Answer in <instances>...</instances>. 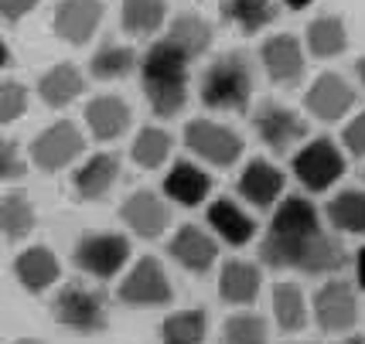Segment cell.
<instances>
[{
	"label": "cell",
	"instance_id": "obj_1",
	"mask_svg": "<svg viewBox=\"0 0 365 344\" xmlns=\"http://www.w3.org/2000/svg\"><path fill=\"white\" fill-rule=\"evenodd\" d=\"M259 259L270 269H297L307 276H334L349 266V249L341 246V239L328 235L324 229L307 235V239H294V242H280V239L263 235Z\"/></svg>",
	"mask_w": 365,
	"mask_h": 344
},
{
	"label": "cell",
	"instance_id": "obj_2",
	"mask_svg": "<svg viewBox=\"0 0 365 344\" xmlns=\"http://www.w3.org/2000/svg\"><path fill=\"white\" fill-rule=\"evenodd\" d=\"M256 68L246 51H229L202 72V103L208 110L242 113L253 99Z\"/></svg>",
	"mask_w": 365,
	"mask_h": 344
},
{
	"label": "cell",
	"instance_id": "obj_3",
	"mask_svg": "<svg viewBox=\"0 0 365 344\" xmlns=\"http://www.w3.org/2000/svg\"><path fill=\"white\" fill-rule=\"evenodd\" d=\"M51 317L72 334L93 338L110 328V300L99 286L89 283H65L51 300Z\"/></svg>",
	"mask_w": 365,
	"mask_h": 344
},
{
	"label": "cell",
	"instance_id": "obj_4",
	"mask_svg": "<svg viewBox=\"0 0 365 344\" xmlns=\"http://www.w3.org/2000/svg\"><path fill=\"white\" fill-rule=\"evenodd\" d=\"M76 266L93 280H113L130 259V239L120 232H86L72 252Z\"/></svg>",
	"mask_w": 365,
	"mask_h": 344
},
{
	"label": "cell",
	"instance_id": "obj_5",
	"mask_svg": "<svg viewBox=\"0 0 365 344\" xmlns=\"http://www.w3.org/2000/svg\"><path fill=\"white\" fill-rule=\"evenodd\" d=\"M86 150V137L79 133V126L58 120V123L45 126L31 140V164L45 174H58L68 164H76Z\"/></svg>",
	"mask_w": 365,
	"mask_h": 344
},
{
	"label": "cell",
	"instance_id": "obj_6",
	"mask_svg": "<svg viewBox=\"0 0 365 344\" xmlns=\"http://www.w3.org/2000/svg\"><path fill=\"white\" fill-rule=\"evenodd\" d=\"M341 174H345V154L328 137L307 140L294 154V177L307 191H328L334 181H341Z\"/></svg>",
	"mask_w": 365,
	"mask_h": 344
},
{
	"label": "cell",
	"instance_id": "obj_7",
	"mask_svg": "<svg viewBox=\"0 0 365 344\" xmlns=\"http://www.w3.org/2000/svg\"><path fill=\"white\" fill-rule=\"evenodd\" d=\"M116 297L123 307H164V303H171L175 300V286L168 280V273L160 266L154 256H143L133 263L123 283H120V290H116Z\"/></svg>",
	"mask_w": 365,
	"mask_h": 344
},
{
	"label": "cell",
	"instance_id": "obj_8",
	"mask_svg": "<svg viewBox=\"0 0 365 344\" xmlns=\"http://www.w3.org/2000/svg\"><path fill=\"white\" fill-rule=\"evenodd\" d=\"M185 147L198 160L215 164V167H232L242 157V137L232 126L215 123V120H191L185 126Z\"/></svg>",
	"mask_w": 365,
	"mask_h": 344
},
{
	"label": "cell",
	"instance_id": "obj_9",
	"mask_svg": "<svg viewBox=\"0 0 365 344\" xmlns=\"http://www.w3.org/2000/svg\"><path fill=\"white\" fill-rule=\"evenodd\" d=\"M314 320L324 334H345L359 324V293L349 280H331L314 293Z\"/></svg>",
	"mask_w": 365,
	"mask_h": 344
},
{
	"label": "cell",
	"instance_id": "obj_10",
	"mask_svg": "<svg viewBox=\"0 0 365 344\" xmlns=\"http://www.w3.org/2000/svg\"><path fill=\"white\" fill-rule=\"evenodd\" d=\"M253 130L273 154H287L294 143H301L307 137V120L301 113H294L290 106H280V103L267 99L253 113Z\"/></svg>",
	"mask_w": 365,
	"mask_h": 344
},
{
	"label": "cell",
	"instance_id": "obj_11",
	"mask_svg": "<svg viewBox=\"0 0 365 344\" xmlns=\"http://www.w3.org/2000/svg\"><path fill=\"white\" fill-rule=\"evenodd\" d=\"M103 0H62L51 17L55 38H62L65 45H89V38L103 24Z\"/></svg>",
	"mask_w": 365,
	"mask_h": 344
},
{
	"label": "cell",
	"instance_id": "obj_12",
	"mask_svg": "<svg viewBox=\"0 0 365 344\" xmlns=\"http://www.w3.org/2000/svg\"><path fill=\"white\" fill-rule=\"evenodd\" d=\"M321 229L324 225H321V212L314 208V202L304 198V194H287L273 212L267 235L280 239V242H294V239H307V235L321 232Z\"/></svg>",
	"mask_w": 365,
	"mask_h": 344
},
{
	"label": "cell",
	"instance_id": "obj_13",
	"mask_svg": "<svg viewBox=\"0 0 365 344\" xmlns=\"http://www.w3.org/2000/svg\"><path fill=\"white\" fill-rule=\"evenodd\" d=\"M120 219L127 221V229L140 239H158L171 225V208L158 191H133L127 202L120 204Z\"/></svg>",
	"mask_w": 365,
	"mask_h": 344
},
{
	"label": "cell",
	"instance_id": "obj_14",
	"mask_svg": "<svg viewBox=\"0 0 365 344\" xmlns=\"http://www.w3.org/2000/svg\"><path fill=\"white\" fill-rule=\"evenodd\" d=\"M168 252H171V259H175L178 266H185L188 273H208V269L215 266V259H219V239L205 229H198V225H181L175 235H171V242H168Z\"/></svg>",
	"mask_w": 365,
	"mask_h": 344
},
{
	"label": "cell",
	"instance_id": "obj_15",
	"mask_svg": "<svg viewBox=\"0 0 365 344\" xmlns=\"http://www.w3.org/2000/svg\"><path fill=\"white\" fill-rule=\"evenodd\" d=\"M259 62H263V72L277 85H297L304 75V51L294 34H273V38H267L263 48H259Z\"/></svg>",
	"mask_w": 365,
	"mask_h": 344
},
{
	"label": "cell",
	"instance_id": "obj_16",
	"mask_svg": "<svg viewBox=\"0 0 365 344\" xmlns=\"http://www.w3.org/2000/svg\"><path fill=\"white\" fill-rule=\"evenodd\" d=\"M304 106L311 110V116H318L321 123H334V120H341V116L355 106V89H351L341 75L324 72V75H318V82L307 89Z\"/></svg>",
	"mask_w": 365,
	"mask_h": 344
},
{
	"label": "cell",
	"instance_id": "obj_17",
	"mask_svg": "<svg viewBox=\"0 0 365 344\" xmlns=\"http://www.w3.org/2000/svg\"><path fill=\"white\" fill-rule=\"evenodd\" d=\"M284 171L280 167H273L270 160H263V157H256L250 160L242 174H239V198L242 202H250L253 208H273V204L280 202V194H284Z\"/></svg>",
	"mask_w": 365,
	"mask_h": 344
},
{
	"label": "cell",
	"instance_id": "obj_18",
	"mask_svg": "<svg viewBox=\"0 0 365 344\" xmlns=\"http://www.w3.org/2000/svg\"><path fill=\"white\" fill-rule=\"evenodd\" d=\"M120 181V154H93L72 174V191L79 202H103Z\"/></svg>",
	"mask_w": 365,
	"mask_h": 344
},
{
	"label": "cell",
	"instance_id": "obj_19",
	"mask_svg": "<svg viewBox=\"0 0 365 344\" xmlns=\"http://www.w3.org/2000/svg\"><path fill=\"white\" fill-rule=\"evenodd\" d=\"M130 120L133 116H130L127 99H120V95H96L86 106V126H89V133L99 143H110L116 137H123Z\"/></svg>",
	"mask_w": 365,
	"mask_h": 344
},
{
	"label": "cell",
	"instance_id": "obj_20",
	"mask_svg": "<svg viewBox=\"0 0 365 344\" xmlns=\"http://www.w3.org/2000/svg\"><path fill=\"white\" fill-rule=\"evenodd\" d=\"M164 194L175 204H181V208H195V204H202L212 194V177L198 164L178 160L175 167L168 171V177H164Z\"/></svg>",
	"mask_w": 365,
	"mask_h": 344
},
{
	"label": "cell",
	"instance_id": "obj_21",
	"mask_svg": "<svg viewBox=\"0 0 365 344\" xmlns=\"http://www.w3.org/2000/svg\"><path fill=\"white\" fill-rule=\"evenodd\" d=\"M14 276L28 293H45L48 286H55L62 276V266L55 259V252L45 246H31L14 259Z\"/></svg>",
	"mask_w": 365,
	"mask_h": 344
},
{
	"label": "cell",
	"instance_id": "obj_22",
	"mask_svg": "<svg viewBox=\"0 0 365 344\" xmlns=\"http://www.w3.org/2000/svg\"><path fill=\"white\" fill-rule=\"evenodd\" d=\"M208 229L215 232V239H222L229 246H246L256 235V221L239 208L232 198H215L208 204Z\"/></svg>",
	"mask_w": 365,
	"mask_h": 344
},
{
	"label": "cell",
	"instance_id": "obj_23",
	"mask_svg": "<svg viewBox=\"0 0 365 344\" xmlns=\"http://www.w3.org/2000/svg\"><path fill=\"white\" fill-rule=\"evenodd\" d=\"M259 286H263V273L246 259H229L219 273V297L232 307H250L259 297Z\"/></svg>",
	"mask_w": 365,
	"mask_h": 344
},
{
	"label": "cell",
	"instance_id": "obj_24",
	"mask_svg": "<svg viewBox=\"0 0 365 344\" xmlns=\"http://www.w3.org/2000/svg\"><path fill=\"white\" fill-rule=\"evenodd\" d=\"M82 93H86V78H82V72L72 62L51 65L45 75L38 78V95H41V103L51 106V110H65V106L76 103Z\"/></svg>",
	"mask_w": 365,
	"mask_h": 344
},
{
	"label": "cell",
	"instance_id": "obj_25",
	"mask_svg": "<svg viewBox=\"0 0 365 344\" xmlns=\"http://www.w3.org/2000/svg\"><path fill=\"white\" fill-rule=\"evenodd\" d=\"M212 38H215V34H212V24L198 14H178L175 21H171L168 34H164V41H171L188 62L205 55L208 48H212Z\"/></svg>",
	"mask_w": 365,
	"mask_h": 344
},
{
	"label": "cell",
	"instance_id": "obj_26",
	"mask_svg": "<svg viewBox=\"0 0 365 344\" xmlns=\"http://www.w3.org/2000/svg\"><path fill=\"white\" fill-rule=\"evenodd\" d=\"M219 14L225 24L239 28L242 34H259L277 21L280 7H277V0H222Z\"/></svg>",
	"mask_w": 365,
	"mask_h": 344
},
{
	"label": "cell",
	"instance_id": "obj_27",
	"mask_svg": "<svg viewBox=\"0 0 365 344\" xmlns=\"http://www.w3.org/2000/svg\"><path fill=\"white\" fill-rule=\"evenodd\" d=\"M38 225V215H34V204L24 191H7L0 198V235L11 239V242H21L28 239Z\"/></svg>",
	"mask_w": 365,
	"mask_h": 344
},
{
	"label": "cell",
	"instance_id": "obj_28",
	"mask_svg": "<svg viewBox=\"0 0 365 344\" xmlns=\"http://www.w3.org/2000/svg\"><path fill=\"white\" fill-rule=\"evenodd\" d=\"M307 48L314 58H338L349 48V28L338 14H321L307 24Z\"/></svg>",
	"mask_w": 365,
	"mask_h": 344
},
{
	"label": "cell",
	"instance_id": "obj_29",
	"mask_svg": "<svg viewBox=\"0 0 365 344\" xmlns=\"http://www.w3.org/2000/svg\"><path fill=\"white\" fill-rule=\"evenodd\" d=\"M208 338V313L202 307L175 311L160 320V341L164 344H202Z\"/></svg>",
	"mask_w": 365,
	"mask_h": 344
},
{
	"label": "cell",
	"instance_id": "obj_30",
	"mask_svg": "<svg viewBox=\"0 0 365 344\" xmlns=\"http://www.w3.org/2000/svg\"><path fill=\"white\" fill-rule=\"evenodd\" d=\"M140 82L154 116L171 120V116H178L185 110V103H188V78H140Z\"/></svg>",
	"mask_w": 365,
	"mask_h": 344
},
{
	"label": "cell",
	"instance_id": "obj_31",
	"mask_svg": "<svg viewBox=\"0 0 365 344\" xmlns=\"http://www.w3.org/2000/svg\"><path fill=\"white\" fill-rule=\"evenodd\" d=\"M191 62L171 41H154L140 58V78H188Z\"/></svg>",
	"mask_w": 365,
	"mask_h": 344
},
{
	"label": "cell",
	"instance_id": "obj_32",
	"mask_svg": "<svg viewBox=\"0 0 365 344\" xmlns=\"http://www.w3.org/2000/svg\"><path fill=\"white\" fill-rule=\"evenodd\" d=\"M328 221H331V229L345 235H362L365 239V191H338L331 202H328Z\"/></svg>",
	"mask_w": 365,
	"mask_h": 344
},
{
	"label": "cell",
	"instance_id": "obj_33",
	"mask_svg": "<svg viewBox=\"0 0 365 344\" xmlns=\"http://www.w3.org/2000/svg\"><path fill=\"white\" fill-rule=\"evenodd\" d=\"M273 320L284 334H297L307 324V300L297 283H277L273 286Z\"/></svg>",
	"mask_w": 365,
	"mask_h": 344
},
{
	"label": "cell",
	"instance_id": "obj_34",
	"mask_svg": "<svg viewBox=\"0 0 365 344\" xmlns=\"http://www.w3.org/2000/svg\"><path fill=\"white\" fill-rule=\"evenodd\" d=\"M164 17H168L164 0H123V7H120V24L133 38H147L158 28H164Z\"/></svg>",
	"mask_w": 365,
	"mask_h": 344
},
{
	"label": "cell",
	"instance_id": "obj_35",
	"mask_svg": "<svg viewBox=\"0 0 365 344\" xmlns=\"http://www.w3.org/2000/svg\"><path fill=\"white\" fill-rule=\"evenodd\" d=\"M137 65H140V58H137V51H133V48L116 45V41H106V45H99V51L93 55L89 72H93L96 78L113 82V78H127Z\"/></svg>",
	"mask_w": 365,
	"mask_h": 344
},
{
	"label": "cell",
	"instance_id": "obj_36",
	"mask_svg": "<svg viewBox=\"0 0 365 344\" xmlns=\"http://www.w3.org/2000/svg\"><path fill=\"white\" fill-rule=\"evenodd\" d=\"M130 157L143 171H158L160 164L171 157V133H164L158 126H143L137 133V140H133V147H130Z\"/></svg>",
	"mask_w": 365,
	"mask_h": 344
},
{
	"label": "cell",
	"instance_id": "obj_37",
	"mask_svg": "<svg viewBox=\"0 0 365 344\" xmlns=\"http://www.w3.org/2000/svg\"><path fill=\"white\" fill-rule=\"evenodd\" d=\"M270 330L259 313H232L222 328V344H267Z\"/></svg>",
	"mask_w": 365,
	"mask_h": 344
},
{
	"label": "cell",
	"instance_id": "obj_38",
	"mask_svg": "<svg viewBox=\"0 0 365 344\" xmlns=\"http://www.w3.org/2000/svg\"><path fill=\"white\" fill-rule=\"evenodd\" d=\"M28 113V89L21 82H0V126L17 123Z\"/></svg>",
	"mask_w": 365,
	"mask_h": 344
},
{
	"label": "cell",
	"instance_id": "obj_39",
	"mask_svg": "<svg viewBox=\"0 0 365 344\" xmlns=\"http://www.w3.org/2000/svg\"><path fill=\"white\" fill-rule=\"evenodd\" d=\"M24 171H28V164H24V157L17 150V143L0 137V181H21Z\"/></svg>",
	"mask_w": 365,
	"mask_h": 344
},
{
	"label": "cell",
	"instance_id": "obj_40",
	"mask_svg": "<svg viewBox=\"0 0 365 344\" xmlns=\"http://www.w3.org/2000/svg\"><path fill=\"white\" fill-rule=\"evenodd\" d=\"M341 143H345V150L351 157H365V110L345 126V133H341Z\"/></svg>",
	"mask_w": 365,
	"mask_h": 344
},
{
	"label": "cell",
	"instance_id": "obj_41",
	"mask_svg": "<svg viewBox=\"0 0 365 344\" xmlns=\"http://www.w3.org/2000/svg\"><path fill=\"white\" fill-rule=\"evenodd\" d=\"M38 4H41V0H0V17L17 24V21H24V17L31 14Z\"/></svg>",
	"mask_w": 365,
	"mask_h": 344
},
{
	"label": "cell",
	"instance_id": "obj_42",
	"mask_svg": "<svg viewBox=\"0 0 365 344\" xmlns=\"http://www.w3.org/2000/svg\"><path fill=\"white\" fill-rule=\"evenodd\" d=\"M355 283L365 290V249H359V256H355Z\"/></svg>",
	"mask_w": 365,
	"mask_h": 344
},
{
	"label": "cell",
	"instance_id": "obj_43",
	"mask_svg": "<svg viewBox=\"0 0 365 344\" xmlns=\"http://www.w3.org/2000/svg\"><path fill=\"white\" fill-rule=\"evenodd\" d=\"M314 0H284V7H290V11H304V7H311Z\"/></svg>",
	"mask_w": 365,
	"mask_h": 344
},
{
	"label": "cell",
	"instance_id": "obj_44",
	"mask_svg": "<svg viewBox=\"0 0 365 344\" xmlns=\"http://www.w3.org/2000/svg\"><path fill=\"white\" fill-rule=\"evenodd\" d=\"M355 75H359V82H362V89H365V58L355 62Z\"/></svg>",
	"mask_w": 365,
	"mask_h": 344
},
{
	"label": "cell",
	"instance_id": "obj_45",
	"mask_svg": "<svg viewBox=\"0 0 365 344\" xmlns=\"http://www.w3.org/2000/svg\"><path fill=\"white\" fill-rule=\"evenodd\" d=\"M11 62V51H7V45H4V38H0V68Z\"/></svg>",
	"mask_w": 365,
	"mask_h": 344
},
{
	"label": "cell",
	"instance_id": "obj_46",
	"mask_svg": "<svg viewBox=\"0 0 365 344\" xmlns=\"http://www.w3.org/2000/svg\"><path fill=\"white\" fill-rule=\"evenodd\" d=\"M341 344H365V338H362V334H351V338H345Z\"/></svg>",
	"mask_w": 365,
	"mask_h": 344
},
{
	"label": "cell",
	"instance_id": "obj_47",
	"mask_svg": "<svg viewBox=\"0 0 365 344\" xmlns=\"http://www.w3.org/2000/svg\"><path fill=\"white\" fill-rule=\"evenodd\" d=\"M14 344H45V341H38V338H21V341H14Z\"/></svg>",
	"mask_w": 365,
	"mask_h": 344
},
{
	"label": "cell",
	"instance_id": "obj_48",
	"mask_svg": "<svg viewBox=\"0 0 365 344\" xmlns=\"http://www.w3.org/2000/svg\"><path fill=\"white\" fill-rule=\"evenodd\" d=\"M307 344H314V341H307Z\"/></svg>",
	"mask_w": 365,
	"mask_h": 344
}]
</instances>
